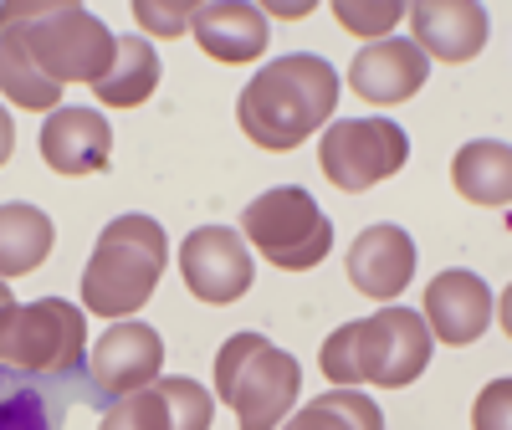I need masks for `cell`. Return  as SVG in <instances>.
Segmentation results:
<instances>
[{
  "label": "cell",
  "instance_id": "30bf717a",
  "mask_svg": "<svg viewBox=\"0 0 512 430\" xmlns=\"http://www.w3.org/2000/svg\"><path fill=\"white\" fill-rule=\"evenodd\" d=\"M180 277H185V287L200 297V303L226 308V303H236V297L251 292L256 267H251V251H246L241 231H231V226H200L180 246Z\"/></svg>",
  "mask_w": 512,
  "mask_h": 430
},
{
  "label": "cell",
  "instance_id": "7402d4cb",
  "mask_svg": "<svg viewBox=\"0 0 512 430\" xmlns=\"http://www.w3.org/2000/svg\"><path fill=\"white\" fill-rule=\"evenodd\" d=\"M0 98L16 103V108H31V113H57L62 108V88L41 77L11 41H0Z\"/></svg>",
  "mask_w": 512,
  "mask_h": 430
},
{
  "label": "cell",
  "instance_id": "5b68a950",
  "mask_svg": "<svg viewBox=\"0 0 512 430\" xmlns=\"http://www.w3.org/2000/svg\"><path fill=\"white\" fill-rule=\"evenodd\" d=\"M303 390V364L262 333H236L216 354V395L236 410L241 430H277Z\"/></svg>",
  "mask_w": 512,
  "mask_h": 430
},
{
  "label": "cell",
  "instance_id": "277c9868",
  "mask_svg": "<svg viewBox=\"0 0 512 430\" xmlns=\"http://www.w3.org/2000/svg\"><path fill=\"white\" fill-rule=\"evenodd\" d=\"M169 267L164 226L149 215H118L103 226L88 267H82V308L98 318H134Z\"/></svg>",
  "mask_w": 512,
  "mask_h": 430
},
{
  "label": "cell",
  "instance_id": "e0dca14e",
  "mask_svg": "<svg viewBox=\"0 0 512 430\" xmlns=\"http://www.w3.org/2000/svg\"><path fill=\"white\" fill-rule=\"evenodd\" d=\"M77 374L47 379L0 364V430H62L67 405L77 400Z\"/></svg>",
  "mask_w": 512,
  "mask_h": 430
},
{
  "label": "cell",
  "instance_id": "52a82bcc",
  "mask_svg": "<svg viewBox=\"0 0 512 430\" xmlns=\"http://www.w3.org/2000/svg\"><path fill=\"white\" fill-rule=\"evenodd\" d=\"M241 241H251L256 256L277 272H313L333 251V221L318 210V200L308 190L282 185L246 205Z\"/></svg>",
  "mask_w": 512,
  "mask_h": 430
},
{
  "label": "cell",
  "instance_id": "44dd1931",
  "mask_svg": "<svg viewBox=\"0 0 512 430\" xmlns=\"http://www.w3.org/2000/svg\"><path fill=\"white\" fill-rule=\"evenodd\" d=\"M277 430H384V415L359 390H328V395L308 400L292 420H282Z\"/></svg>",
  "mask_w": 512,
  "mask_h": 430
},
{
  "label": "cell",
  "instance_id": "ac0fdd59",
  "mask_svg": "<svg viewBox=\"0 0 512 430\" xmlns=\"http://www.w3.org/2000/svg\"><path fill=\"white\" fill-rule=\"evenodd\" d=\"M451 185L461 200L502 210L512 200V149L502 139H472L451 159Z\"/></svg>",
  "mask_w": 512,
  "mask_h": 430
},
{
  "label": "cell",
  "instance_id": "7c38bea8",
  "mask_svg": "<svg viewBox=\"0 0 512 430\" xmlns=\"http://www.w3.org/2000/svg\"><path fill=\"white\" fill-rule=\"evenodd\" d=\"M405 16L425 62L456 67L487 47V11L477 0H415V6H405Z\"/></svg>",
  "mask_w": 512,
  "mask_h": 430
},
{
  "label": "cell",
  "instance_id": "d6986e66",
  "mask_svg": "<svg viewBox=\"0 0 512 430\" xmlns=\"http://www.w3.org/2000/svg\"><path fill=\"white\" fill-rule=\"evenodd\" d=\"M52 241H57V231H52L47 210L21 205V200L0 205V282L36 272L52 256Z\"/></svg>",
  "mask_w": 512,
  "mask_h": 430
},
{
  "label": "cell",
  "instance_id": "cb8c5ba5",
  "mask_svg": "<svg viewBox=\"0 0 512 430\" xmlns=\"http://www.w3.org/2000/svg\"><path fill=\"white\" fill-rule=\"evenodd\" d=\"M98 430H169V415H164V395L159 384H149V390H134L123 395L103 410Z\"/></svg>",
  "mask_w": 512,
  "mask_h": 430
},
{
  "label": "cell",
  "instance_id": "d4e9b609",
  "mask_svg": "<svg viewBox=\"0 0 512 430\" xmlns=\"http://www.w3.org/2000/svg\"><path fill=\"white\" fill-rule=\"evenodd\" d=\"M333 16L344 21L354 36H379L384 41V31L405 16V6H395V0H390V6H354V0H333Z\"/></svg>",
  "mask_w": 512,
  "mask_h": 430
},
{
  "label": "cell",
  "instance_id": "8fae6325",
  "mask_svg": "<svg viewBox=\"0 0 512 430\" xmlns=\"http://www.w3.org/2000/svg\"><path fill=\"white\" fill-rule=\"evenodd\" d=\"M47 169L67 180H82V175H103L108 159H113V128L98 108H57L41 123V139H36Z\"/></svg>",
  "mask_w": 512,
  "mask_h": 430
},
{
  "label": "cell",
  "instance_id": "603a6c76",
  "mask_svg": "<svg viewBox=\"0 0 512 430\" xmlns=\"http://www.w3.org/2000/svg\"><path fill=\"white\" fill-rule=\"evenodd\" d=\"M154 384L164 395L169 430H210V420H216V400H210L205 384H195L185 374H169V379H154Z\"/></svg>",
  "mask_w": 512,
  "mask_h": 430
},
{
  "label": "cell",
  "instance_id": "8992f818",
  "mask_svg": "<svg viewBox=\"0 0 512 430\" xmlns=\"http://www.w3.org/2000/svg\"><path fill=\"white\" fill-rule=\"evenodd\" d=\"M88 349V318L67 297H41V303H11L0 313V364L21 374L72 379Z\"/></svg>",
  "mask_w": 512,
  "mask_h": 430
},
{
  "label": "cell",
  "instance_id": "83f0119b",
  "mask_svg": "<svg viewBox=\"0 0 512 430\" xmlns=\"http://www.w3.org/2000/svg\"><path fill=\"white\" fill-rule=\"evenodd\" d=\"M11 149H16V123H11V113L0 108V164L11 159Z\"/></svg>",
  "mask_w": 512,
  "mask_h": 430
},
{
  "label": "cell",
  "instance_id": "6da1fadb",
  "mask_svg": "<svg viewBox=\"0 0 512 430\" xmlns=\"http://www.w3.org/2000/svg\"><path fill=\"white\" fill-rule=\"evenodd\" d=\"M333 103H338V72L318 52H292L256 67L246 93L236 98V123L256 149L292 154L328 123Z\"/></svg>",
  "mask_w": 512,
  "mask_h": 430
},
{
  "label": "cell",
  "instance_id": "ba28073f",
  "mask_svg": "<svg viewBox=\"0 0 512 430\" xmlns=\"http://www.w3.org/2000/svg\"><path fill=\"white\" fill-rule=\"evenodd\" d=\"M405 159H410V139L390 118H344L318 144V164H323L328 185L349 190V195L395 180L405 169Z\"/></svg>",
  "mask_w": 512,
  "mask_h": 430
},
{
  "label": "cell",
  "instance_id": "2e32d148",
  "mask_svg": "<svg viewBox=\"0 0 512 430\" xmlns=\"http://www.w3.org/2000/svg\"><path fill=\"white\" fill-rule=\"evenodd\" d=\"M415 277V241L405 226H369L349 246V282L374 297V303H395Z\"/></svg>",
  "mask_w": 512,
  "mask_h": 430
},
{
  "label": "cell",
  "instance_id": "7a4b0ae2",
  "mask_svg": "<svg viewBox=\"0 0 512 430\" xmlns=\"http://www.w3.org/2000/svg\"><path fill=\"white\" fill-rule=\"evenodd\" d=\"M0 41H11L57 88L98 82L118 47V36L93 11L57 6V0H11V6H0Z\"/></svg>",
  "mask_w": 512,
  "mask_h": 430
},
{
  "label": "cell",
  "instance_id": "3957f363",
  "mask_svg": "<svg viewBox=\"0 0 512 430\" xmlns=\"http://www.w3.org/2000/svg\"><path fill=\"white\" fill-rule=\"evenodd\" d=\"M436 338L425 328L415 308H379L374 318L333 328L323 343V379L338 390H359V384H379V390H405L410 379L425 374Z\"/></svg>",
  "mask_w": 512,
  "mask_h": 430
},
{
  "label": "cell",
  "instance_id": "f1b7e54d",
  "mask_svg": "<svg viewBox=\"0 0 512 430\" xmlns=\"http://www.w3.org/2000/svg\"><path fill=\"white\" fill-rule=\"evenodd\" d=\"M11 303H16V297H11V287H6V282H0V313H6Z\"/></svg>",
  "mask_w": 512,
  "mask_h": 430
},
{
  "label": "cell",
  "instance_id": "9c48e42d",
  "mask_svg": "<svg viewBox=\"0 0 512 430\" xmlns=\"http://www.w3.org/2000/svg\"><path fill=\"white\" fill-rule=\"evenodd\" d=\"M164 369V338L139 323V318H123L113 323L93 349H88V379H82V400L88 405H113L134 390H149Z\"/></svg>",
  "mask_w": 512,
  "mask_h": 430
},
{
  "label": "cell",
  "instance_id": "4fadbf2b",
  "mask_svg": "<svg viewBox=\"0 0 512 430\" xmlns=\"http://www.w3.org/2000/svg\"><path fill=\"white\" fill-rule=\"evenodd\" d=\"M425 328L451 349L477 343L492 328V287L477 272H441L425 287Z\"/></svg>",
  "mask_w": 512,
  "mask_h": 430
},
{
  "label": "cell",
  "instance_id": "ffe728a7",
  "mask_svg": "<svg viewBox=\"0 0 512 430\" xmlns=\"http://www.w3.org/2000/svg\"><path fill=\"white\" fill-rule=\"evenodd\" d=\"M154 88H159V52L149 47L144 36H118L108 72L93 82L98 103H108V108H139V103L154 98Z\"/></svg>",
  "mask_w": 512,
  "mask_h": 430
},
{
  "label": "cell",
  "instance_id": "484cf974",
  "mask_svg": "<svg viewBox=\"0 0 512 430\" xmlns=\"http://www.w3.org/2000/svg\"><path fill=\"white\" fill-rule=\"evenodd\" d=\"M507 410H512V384H507V379H492L487 390L477 395L472 425H477V430H507Z\"/></svg>",
  "mask_w": 512,
  "mask_h": 430
},
{
  "label": "cell",
  "instance_id": "5bb4252c",
  "mask_svg": "<svg viewBox=\"0 0 512 430\" xmlns=\"http://www.w3.org/2000/svg\"><path fill=\"white\" fill-rule=\"evenodd\" d=\"M425 77H431V62L410 36H384L349 62V88L364 103H405L425 88Z\"/></svg>",
  "mask_w": 512,
  "mask_h": 430
},
{
  "label": "cell",
  "instance_id": "9a60e30c",
  "mask_svg": "<svg viewBox=\"0 0 512 430\" xmlns=\"http://www.w3.org/2000/svg\"><path fill=\"white\" fill-rule=\"evenodd\" d=\"M190 31L200 41V52L226 62V67L256 62L272 41L267 11L251 6V0H205V6H195V16H190Z\"/></svg>",
  "mask_w": 512,
  "mask_h": 430
},
{
  "label": "cell",
  "instance_id": "4316f807",
  "mask_svg": "<svg viewBox=\"0 0 512 430\" xmlns=\"http://www.w3.org/2000/svg\"><path fill=\"white\" fill-rule=\"evenodd\" d=\"M134 16H139V21H144L154 36H180V31H190L195 6H159V0H139Z\"/></svg>",
  "mask_w": 512,
  "mask_h": 430
}]
</instances>
